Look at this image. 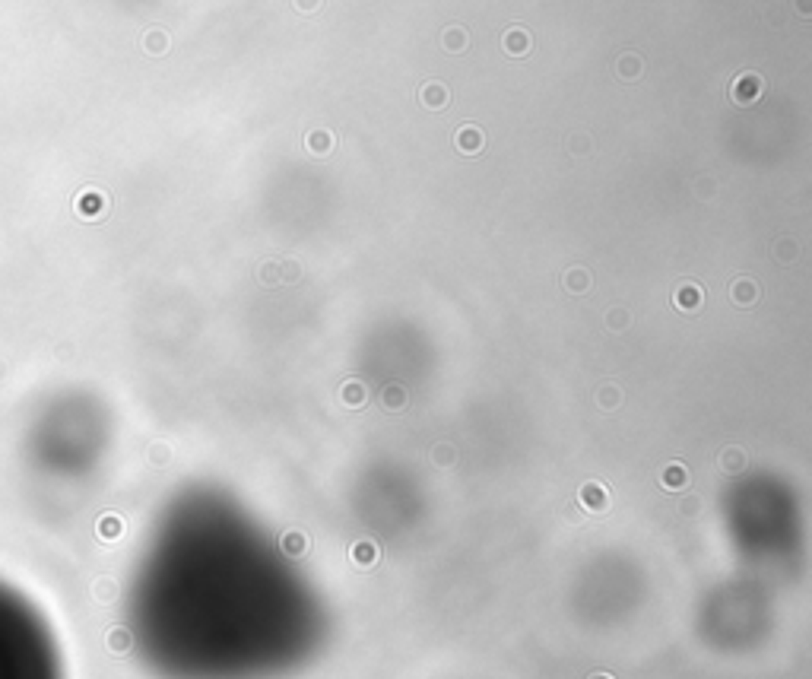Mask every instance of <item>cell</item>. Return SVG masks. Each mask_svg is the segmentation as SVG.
Masks as SVG:
<instances>
[{"label":"cell","instance_id":"obj_8","mask_svg":"<svg viewBox=\"0 0 812 679\" xmlns=\"http://www.w3.org/2000/svg\"><path fill=\"white\" fill-rule=\"evenodd\" d=\"M305 146H308L311 156H327V152H333V146H337V137H333L331 131H311L308 137H305Z\"/></svg>","mask_w":812,"mask_h":679},{"label":"cell","instance_id":"obj_15","mask_svg":"<svg viewBox=\"0 0 812 679\" xmlns=\"http://www.w3.org/2000/svg\"><path fill=\"white\" fill-rule=\"evenodd\" d=\"M667 486H682V483H688V473H682V466L679 464H669V470H667Z\"/></svg>","mask_w":812,"mask_h":679},{"label":"cell","instance_id":"obj_17","mask_svg":"<svg viewBox=\"0 0 812 679\" xmlns=\"http://www.w3.org/2000/svg\"><path fill=\"white\" fill-rule=\"evenodd\" d=\"M343 397H346V403H356V406H358V403L365 400L362 385H346V394H343Z\"/></svg>","mask_w":812,"mask_h":679},{"label":"cell","instance_id":"obj_24","mask_svg":"<svg viewBox=\"0 0 812 679\" xmlns=\"http://www.w3.org/2000/svg\"><path fill=\"white\" fill-rule=\"evenodd\" d=\"M387 406H400L403 403V394H400V387H387Z\"/></svg>","mask_w":812,"mask_h":679},{"label":"cell","instance_id":"obj_18","mask_svg":"<svg viewBox=\"0 0 812 679\" xmlns=\"http://www.w3.org/2000/svg\"><path fill=\"white\" fill-rule=\"evenodd\" d=\"M584 499H590L593 501V508H603V492H600V486H584Z\"/></svg>","mask_w":812,"mask_h":679},{"label":"cell","instance_id":"obj_16","mask_svg":"<svg viewBox=\"0 0 812 679\" xmlns=\"http://www.w3.org/2000/svg\"><path fill=\"white\" fill-rule=\"evenodd\" d=\"M166 45H168V38L162 32H150V38H146V48L156 51V55H162V51H166Z\"/></svg>","mask_w":812,"mask_h":679},{"label":"cell","instance_id":"obj_20","mask_svg":"<svg viewBox=\"0 0 812 679\" xmlns=\"http://www.w3.org/2000/svg\"><path fill=\"white\" fill-rule=\"evenodd\" d=\"M723 464H727V470H739V466H743V454L727 451V454H723Z\"/></svg>","mask_w":812,"mask_h":679},{"label":"cell","instance_id":"obj_23","mask_svg":"<svg viewBox=\"0 0 812 679\" xmlns=\"http://www.w3.org/2000/svg\"><path fill=\"white\" fill-rule=\"evenodd\" d=\"M606 324H613V327H625V311H622V308L609 311V317H606Z\"/></svg>","mask_w":812,"mask_h":679},{"label":"cell","instance_id":"obj_7","mask_svg":"<svg viewBox=\"0 0 812 679\" xmlns=\"http://www.w3.org/2000/svg\"><path fill=\"white\" fill-rule=\"evenodd\" d=\"M673 302H676V308H682V311H695L698 305H702V289H698L695 283H682V286L676 289Z\"/></svg>","mask_w":812,"mask_h":679},{"label":"cell","instance_id":"obj_6","mask_svg":"<svg viewBox=\"0 0 812 679\" xmlns=\"http://www.w3.org/2000/svg\"><path fill=\"white\" fill-rule=\"evenodd\" d=\"M562 286L568 289V292H574V295L587 292V289H590V270H584V267H568L562 273Z\"/></svg>","mask_w":812,"mask_h":679},{"label":"cell","instance_id":"obj_26","mask_svg":"<svg viewBox=\"0 0 812 679\" xmlns=\"http://www.w3.org/2000/svg\"><path fill=\"white\" fill-rule=\"evenodd\" d=\"M616 400H619V394H616L613 387H606V391H603V403H609V406H613Z\"/></svg>","mask_w":812,"mask_h":679},{"label":"cell","instance_id":"obj_9","mask_svg":"<svg viewBox=\"0 0 812 679\" xmlns=\"http://www.w3.org/2000/svg\"><path fill=\"white\" fill-rule=\"evenodd\" d=\"M730 299L737 305H752L758 299V286L749 276H739V280H733V286H730Z\"/></svg>","mask_w":812,"mask_h":679},{"label":"cell","instance_id":"obj_21","mask_svg":"<svg viewBox=\"0 0 812 679\" xmlns=\"http://www.w3.org/2000/svg\"><path fill=\"white\" fill-rule=\"evenodd\" d=\"M590 150V140L584 137V134H574V140H572V152H587Z\"/></svg>","mask_w":812,"mask_h":679},{"label":"cell","instance_id":"obj_14","mask_svg":"<svg viewBox=\"0 0 812 679\" xmlns=\"http://www.w3.org/2000/svg\"><path fill=\"white\" fill-rule=\"evenodd\" d=\"M280 276H282L286 283H298V280H302V270H298V264H296V261H282V264H280Z\"/></svg>","mask_w":812,"mask_h":679},{"label":"cell","instance_id":"obj_19","mask_svg":"<svg viewBox=\"0 0 812 679\" xmlns=\"http://www.w3.org/2000/svg\"><path fill=\"white\" fill-rule=\"evenodd\" d=\"M695 185H698V187H695L698 197H714V181H711V178H698Z\"/></svg>","mask_w":812,"mask_h":679},{"label":"cell","instance_id":"obj_5","mask_svg":"<svg viewBox=\"0 0 812 679\" xmlns=\"http://www.w3.org/2000/svg\"><path fill=\"white\" fill-rule=\"evenodd\" d=\"M502 48L508 51V55H514V57H523L527 51H530V35L523 32L521 26L508 29V32L502 35Z\"/></svg>","mask_w":812,"mask_h":679},{"label":"cell","instance_id":"obj_3","mask_svg":"<svg viewBox=\"0 0 812 679\" xmlns=\"http://www.w3.org/2000/svg\"><path fill=\"white\" fill-rule=\"evenodd\" d=\"M454 146L461 152H467V156H476V152H482V146H486V134H482L476 124H463L461 131L454 134Z\"/></svg>","mask_w":812,"mask_h":679},{"label":"cell","instance_id":"obj_22","mask_svg":"<svg viewBox=\"0 0 812 679\" xmlns=\"http://www.w3.org/2000/svg\"><path fill=\"white\" fill-rule=\"evenodd\" d=\"M321 7V0H296V10L298 13H314Z\"/></svg>","mask_w":812,"mask_h":679},{"label":"cell","instance_id":"obj_2","mask_svg":"<svg viewBox=\"0 0 812 679\" xmlns=\"http://www.w3.org/2000/svg\"><path fill=\"white\" fill-rule=\"evenodd\" d=\"M764 92V80L758 73H739L733 80V90H730V99L737 105H752L758 96Z\"/></svg>","mask_w":812,"mask_h":679},{"label":"cell","instance_id":"obj_1","mask_svg":"<svg viewBox=\"0 0 812 679\" xmlns=\"http://www.w3.org/2000/svg\"><path fill=\"white\" fill-rule=\"evenodd\" d=\"M0 679H61L51 625L7 578H0Z\"/></svg>","mask_w":812,"mask_h":679},{"label":"cell","instance_id":"obj_25","mask_svg":"<svg viewBox=\"0 0 812 679\" xmlns=\"http://www.w3.org/2000/svg\"><path fill=\"white\" fill-rule=\"evenodd\" d=\"M797 13L799 16H809L812 13V0H797Z\"/></svg>","mask_w":812,"mask_h":679},{"label":"cell","instance_id":"obj_10","mask_svg":"<svg viewBox=\"0 0 812 679\" xmlns=\"http://www.w3.org/2000/svg\"><path fill=\"white\" fill-rule=\"evenodd\" d=\"M441 41H444L448 51H463L470 45V35H467V29H461V26H448L444 35H441Z\"/></svg>","mask_w":812,"mask_h":679},{"label":"cell","instance_id":"obj_11","mask_svg":"<svg viewBox=\"0 0 812 679\" xmlns=\"http://www.w3.org/2000/svg\"><path fill=\"white\" fill-rule=\"evenodd\" d=\"M616 70H619L622 80H638L641 70H644V61H641L638 55H622L619 64H616Z\"/></svg>","mask_w":812,"mask_h":679},{"label":"cell","instance_id":"obj_13","mask_svg":"<svg viewBox=\"0 0 812 679\" xmlns=\"http://www.w3.org/2000/svg\"><path fill=\"white\" fill-rule=\"evenodd\" d=\"M257 280H261L263 286H276V283H280V264L267 261L261 270H257Z\"/></svg>","mask_w":812,"mask_h":679},{"label":"cell","instance_id":"obj_12","mask_svg":"<svg viewBox=\"0 0 812 679\" xmlns=\"http://www.w3.org/2000/svg\"><path fill=\"white\" fill-rule=\"evenodd\" d=\"M774 254H778L781 264H793L799 257V245L793 238H781L778 245H774Z\"/></svg>","mask_w":812,"mask_h":679},{"label":"cell","instance_id":"obj_4","mask_svg":"<svg viewBox=\"0 0 812 679\" xmlns=\"http://www.w3.org/2000/svg\"><path fill=\"white\" fill-rule=\"evenodd\" d=\"M419 102L426 105V108H432V111H441L444 105L451 102V92H448V86H444V83L432 80V83H426V86L419 90Z\"/></svg>","mask_w":812,"mask_h":679}]
</instances>
